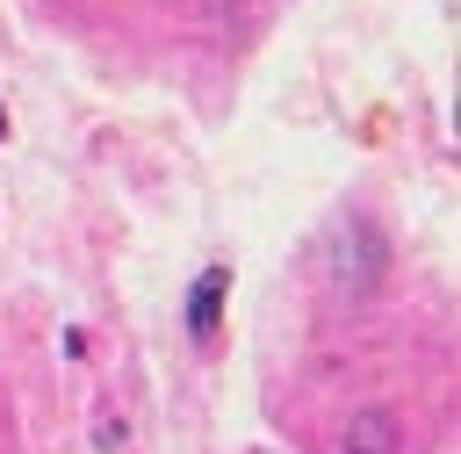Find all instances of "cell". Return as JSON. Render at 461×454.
I'll return each mask as SVG.
<instances>
[{
  "mask_svg": "<svg viewBox=\"0 0 461 454\" xmlns=\"http://www.w3.org/2000/svg\"><path fill=\"white\" fill-rule=\"evenodd\" d=\"M396 411H382V404H360V411H346V425H339V440H331V454H396Z\"/></svg>",
  "mask_w": 461,
  "mask_h": 454,
  "instance_id": "cell-1",
  "label": "cell"
},
{
  "mask_svg": "<svg viewBox=\"0 0 461 454\" xmlns=\"http://www.w3.org/2000/svg\"><path fill=\"white\" fill-rule=\"evenodd\" d=\"M375 281H382V245L367 231L339 238V295H375Z\"/></svg>",
  "mask_w": 461,
  "mask_h": 454,
  "instance_id": "cell-2",
  "label": "cell"
},
{
  "mask_svg": "<svg viewBox=\"0 0 461 454\" xmlns=\"http://www.w3.org/2000/svg\"><path fill=\"white\" fill-rule=\"evenodd\" d=\"M223 295H230V274H223V267H209V274L187 288V331H194V339H216V324H223Z\"/></svg>",
  "mask_w": 461,
  "mask_h": 454,
  "instance_id": "cell-3",
  "label": "cell"
},
{
  "mask_svg": "<svg viewBox=\"0 0 461 454\" xmlns=\"http://www.w3.org/2000/svg\"><path fill=\"white\" fill-rule=\"evenodd\" d=\"M252 454H267V447H252Z\"/></svg>",
  "mask_w": 461,
  "mask_h": 454,
  "instance_id": "cell-5",
  "label": "cell"
},
{
  "mask_svg": "<svg viewBox=\"0 0 461 454\" xmlns=\"http://www.w3.org/2000/svg\"><path fill=\"white\" fill-rule=\"evenodd\" d=\"M0 137H7V108H0Z\"/></svg>",
  "mask_w": 461,
  "mask_h": 454,
  "instance_id": "cell-4",
  "label": "cell"
}]
</instances>
